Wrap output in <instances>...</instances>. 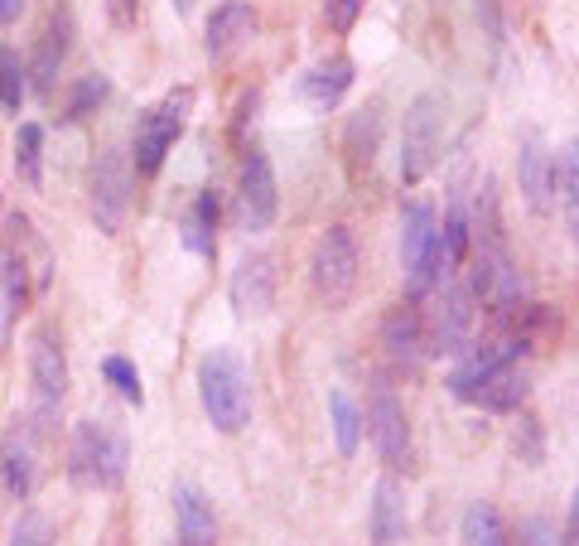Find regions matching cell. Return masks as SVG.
Masks as SVG:
<instances>
[{
	"label": "cell",
	"instance_id": "cell-28",
	"mask_svg": "<svg viewBox=\"0 0 579 546\" xmlns=\"http://www.w3.org/2000/svg\"><path fill=\"white\" fill-rule=\"evenodd\" d=\"M29 69L20 63V53L15 49H0V107L5 111H20V102H25V93H29Z\"/></svg>",
	"mask_w": 579,
	"mask_h": 546
},
{
	"label": "cell",
	"instance_id": "cell-30",
	"mask_svg": "<svg viewBox=\"0 0 579 546\" xmlns=\"http://www.w3.org/2000/svg\"><path fill=\"white\" fill-rule=\"evenodd\" d=\"M102 373H107V383L131 401V407H145V387H140V373H136V363H131V359H121V353H116V359L102 363Z\"/></svg>",
	"mask_w": 579,
	"mask_h": 546
},
{
	"label": "cell",
	"instance_id": "cell-11",
	"mask_svg": "<svg viewBox=\"0 0 579 546\" xmlns=\"http://www.w3.org/2000/svg\"><path fill=\"white\" fill-rule=\"evenodd\" d=\"M131 214V155L107 150L93 170V218L102 232H121Z\"/></svg>",
	"mask_w": 579,
	"mask_h": 546
},
{
	"label": "cell",
	"instance_id": "cell-19",
	"mask_svg": "<svg viewBox=\"0 0 579 546\" xmlns=\"http://www.w3.org/2000/svg\"><path fill=\"white\" fill-rule=\"evenodd\" d=\"M69 35H73V15H69V10H53L49 29H44V39H39L35 63H29V77H35V93H44V97L53 93V83H59L63 59H69Z\"/></svg>",
	"mask_w": 579,
	"mask_h": 546
},
{
	"label": "cell",
	"instance_id": "cell-33",
	"mask_svg": "<svg viewBox=\"0 0 579 546\" xmlns=\"http://www.w3.org/2000/svg\"><path fill=\"white\" fill-rule=\"evenodd\" d=\"M107 15H111V25H116V29H131V25H136V15H140V0H107Z\"/></svg>",
	"mask_w": 579,
	"mask_h": 546
},
{
	"label": "cell",
	"instance_id": "cell-29",
	"mask_svg": "<svg viewBox=\"0 0 579 546\" xmlns=\"http://www.w3.org/2000/svg\"><path fill=\"white\" fill-rule=\"evenodd\" d=\"M107 93H111V83H107L102 73L77 77V87H73V97H69V111H63V121H83L93 107L107 102Z\"/></svg>",
	"mask_w": 579,
	"mask_h": 546
},
{
	"label": "cell",
	"instance_id": "cell-34",
	"mask_svg": "<svg viewBox=\"0 0 579 546\" xmlns=\"http://www.w3.org/2000/svg\"><path fill=\"white\" fill-rule=\"evenodd\" d=\"M358 5H362V0H329V25L333 29H348L353 20H358Z\"/></svg>",
	"mask_w": 579,
	"mask_h": 546
},
{
	"label": "cell",
	"instance_id": "cell-7",
	"mask_svg": "<svg viewBox=\"0 0 579 546\" xmlns=\"http://www.w3.org/2000/svg\"><path fill=\"white\" fill-rule=\"evenodd\" d=\"M188 111H194V93H188V87H180V93H170V97H160V102L145 111V121L136 126V150H131V160H136L140 174H155L164 165V155H170L174 141L184 136Z\"/></svg>",
	"mask_w": 579,
	"mask_h": 546
},
{
	"label": "cell",
	"instance_id": "cell-26",
	"mask_svg": "<svg viewBox=\"0 0 579 546\" xmlns=\"http://www.w3.org/2000/svg\"><path fill=\"white\" fill-rule=\"evenodd\" d=\"M464 546H507V522L493 503H469L464 512Z\"/></svg>",
	"mask_w": 579,
	"mask_h": 546
},
{
	"label": "cell",
	"instance_id": "cell-15",
	"mask_svg": "<svg viewBox=\"0 0 579 546\" xmlns=\"http://www.w3.org/2000/svg\"><path fill=\"white\" fill-rule=\"evenodd\" d=\"M517 180H521V194H527V208L531 214H551V184H555V155L545 150L541 136H527L521 141V155H517Z\"/></svg>",
	"mask_w": 579,
	"mask_h": 546
},
{
	"label": "cell",
	"instance_id": "cell-22",
	"mask_svg": "<svg viewBox=\"0 0 579 546\" xmlns=\"http://www.w3.org/2000/svg\"><path fill=\"white\" fill-rule=\"evenodd\" d=\"M218 218H222V198H218V189H204V194L188 204V214H184V247L194 252V256H213L218 252Z\"/></svg>",
	"mask_w": 579,
	"mask_h": 546
},
{
	"label": "cell",
	"instance_id": "cell-37",
	"mask_svg": "<svg viewBox=\"0 0 579 546\" xmlns=\"http://www.w3.org/2000/svg\"><path fill=\"white\" fill-rule=\"evenodd\" d=\"M194 5H198V0H174V10H180V15H188Z\"/></svg>",
	"mask_w": 579,
	"mask_h": 546
},
{
	"label": "cell",
	"instance_id": "cell-21",
	"mask_svg": "<svg viewBox=\"0 0 579 546\" xmlns=\"http://www.w3.org/2000/svg\"><path fill=\"white\" fill-rule=\"evenodd\" d=\"M348 87H353V59H329V63H319V69H309L299 77V97H305L315 111H333Z\"/></svg>",
	"mask_w": 579,
	"mask_h": 546
},
{
	"label": "cell",
	"instance_id": "cell-25",
	"mask_svg": "<svg viewBox=\"0 0 579 546\" xmlns=\"http://www.w3.org/2000/svg\"><path fill=\"white\" fill-rule=\"evenodd\" d=\"M377 126H382V121H377V107H362L358 117L348 121V141H343V150H348V165H353V174L362 170H372V160H377Z\"/></svg>",
	"mask_w": 579,
	"mask_h": 546
},
{
	"label": "cell",
	"instance_id": "cell-8",
	"mask_svg": "<svg viewBox=\"0 0 579 546\" xmlns=\"http://www.w3.org/2000/svg\"><path fill=\"white\" fill-rule=\"evenodd\" d=\"M362 426L372 436L377 454H382L386 470H406L410 460V426H406V407H401L392 383H372V397H367Z\"/></svg>",
	"mask_w": 579,
	"mask_h": 546
},
{
	"label": "cell",
	"instance_id": "cell-12",
	"mask_svg": "<svg viewBox=\"0 0 579 546\" xmlns=\"http://www.w3.org/2000/svg\"><path fill=\"white\" fill-rule=\"evenodd\" d=\"M39 484V436L35 426H10L0 436V488L15 503H25Z\"/></svg>",
	"mask_w": 579,
	"mask_h": 546
},
{
	"label": "cell",
	"instance_id": "cell-36",
	"mask_svg": "<svg viewBox=\"0 0 579 546\" xmlns=\"http://www.w3.org/2000/svg\"><path fill=\"white\" fill-rule=\"evenodd\" d=\"M20 10H25V0H0V25H10V20H20Z\"/></svg>",
	"mask_w": 579,
	"mask_h": 546
},
{
	"label": "cell",
	"instance_id": "cell-2",
	"mask_svg": "<svg viewBox=\"0 0 579 546\" xmlns=\"http://www.w3.org/2000/svg\"><path fill=\"white\" fill-rule=\"evenodd\" d=\"M198 401L213 430L237 436L251 426V373L232 349H208L198 363Z\"/></svg>",
	"mask_w": 579,
	"mask_h": 546
},
{
	"label": "cell",
	"instance_id": "cell-1",
	"mask_svg": "<svg viewBox=\"0 0 579 546\" xmlns=\"http://www.w3.org/2000/svg\"><path fill=\"white\" fill-rule=\"evenodd\" d=\"M126 464H131V440H126V426L111 416H87L73 426V440H69V478L77 488H111L126 484Z\"/></svg>",
	"mask_w": 579,
	"mask_h": 546
},
{
	"label": "cell",
	"instance_id": "cell-9",
	"mask_svg": "<svg viewBox=\"0 0 579 546\" xmlns=\"http://www.w3.org/2000/svg\"><path fill=\"white\" fill-rule=\"evenodd\" d=\"M434 208L426 198L406 208L401 218V271H406V295H426L434 291Z\"/></svg>",
	"mask_w": 579,
	"mask_h": 546
},
{
	"label": "cell",
	"instance_id": "cell-35",
	"mask_svg": "<svg viewBox=\"0 0 579 546\" xmlns=\"http://www.w3.org/2000/svg\"><path fill=\"white\" fill-rule=\"evenodd\" d=\"M478 15L488 20V35L497 39V5H493V0H478Z\"/></svg>",
	"mask_w": 579,
	"mask_h": 546
},
{
	"label": "cell",
	"instance_id": "cell-18",
	"mask_svg": "<svg viewBox=\"0 0 579 546\" xmlns=\"http://www.w3.org/2000/svg\"><path fill=\"white\" fill-rule=\"evenodd\" d=\"M174 522H180V546H213L218 537L213 503L198 484H174Z\"/></svg>",
	"mask_w": 579,
	"mask_h": 546
},
{
	"label": "cell",
	"instance_id": "cell-5",
	"mask_svg": "<svg viewBox=\"0 0 579 546\" xmlns=\"http://www.w3.org/2000/svg\"><path fill=\"white\" fill-rule=\"evenodd\" d=\"M473 329H478V300L469 295L464 276H449L440 286L434 315L426 319V349L440 353V359H459V353L473 349Z\"/></svg>",
	"mask_w": 579,
	"mask_h": 546
},
{
	"label": "cell",
	"instance_id": "cell-23",
	"mask_svg": "<svg viewBox=\"0 0 579 546\" xmlns=\"http://www.w3.org/2000/svg\"><path fill=\"white\" fill-rule=\"evenodd\" d=\"M329 421H333L338 454H358V445H362V407L348 397V387H333V392H329Z\"/></svg>",
	"mask_w": 579,
	"mask_h": 546
},
{
	"label": "cell",
	"instance_id": "cell-20",
	"mask_svg": "<svg viewBox=\"0 0 579 546\" xmlns=\"http://www.w3.org/2000/svg\"><path fill=\"white\" fill-rule=\"evenodd\" d=\"M406 527H410V518H406V488L396 484L392 474L377 484V494H372V546H396V542H406Z\"/></svg>",
	"mask_w": 579,
	"mask_h": 546
},
{
	"label": "cell",
	"instance_id": "cell-3",
	"mask_svg": "<svg viewBox=\"0 0 579 546\" xmlns=\"http://www.w3.org/2000/svg\"><path fill=\"white\" fill-rule=\"evenodd\" d=\"M69 349L53 325H39L29 333V416H35V436H49L59 421L63 401H69Z\"/></svg>",
	"mask_w": 579,
	"mask_h": 546
},
{
	"label": "cell",
	"instance_id": "cell-16",
	"mask_svg": "<svg viewBox=\"0 0 579 546\" xmlns=\"http://www.w3.org/2000/svg\"><path fill=\"white\" fill-rule=\"evenodd\" d=\"M527 397H531V377H527V367H521V359H512V363H497L493 373L478 383V392L469 401L483 411H521Z\"/></svg>",
	"mask_w": 579,
	"mask_h": 546
},
{
	"label": "cell",
	"instance_id": "cell-6",
	"mask_svg": "<svg viewBox=\"0 0 579 546\" xmlns=\"http://www.w3.org/2000/svg\"><path fill=\"white\" fill-rule=\"evenodd\" d=\"M358 238L348 228H329L324 238L315 242V256H309V286H315L319 300L329 305H343L353 291H358Z\"/></svg>",
	"mask_w": 579,
	"mask_h": 546
},
{
	"label": "cell",
	"instance_id": "cell-13",
	"mask_svg": "<svg viewBox=\"0 0 579 546\" xmlns=\"http://www.w3.org/2000/svg\"><path fill=\"white\" fill-rule=\"evenodd\" d=\"M227 295H232V310H237L242 319L271 315V305H275V262L266 252H247L237 262V271H232Z\"/></svg>",
	"mask_w": 579,
	"mask_h": 546
},
{
	"label": "cell",
	"instance_id": "cell-31",
	"mask_svg": "<svg viewBox=\"0 0 579 546\" xmlns=\"http://www.w3.org/2000/svg\"><path fill=\"white\" fill-rule=\"evenodd\" d=\"M10 546H53V527L44 512H20L15 532H10Z\"/></svg>",
	"mask_w": 579,
	"mask_h": 546
},
{
	"label": "cell",
	"instance_id": "cell-14",
	"mask_svg": "<svg viewBox=\"0 0 579 546\" xmlns=\"http://www.w3.org/2000/svg\"><path fill=\"white\" fill-rule=\"evenodd\" d=\"M382 349L386 359H392L396 367H420V359H426V315L410 305H396L386 310L382 319Z\"/></svg>",
	"mask_w": 579,
	"mask_h": 546
},
{
	"label": "cell",
	"instance_id": "cell-27",
	"mask_svg": "<svg viewBox=\"0 0 579 546\" xmlns=\"http://www.w3.org/2000/svg\"><path fill=\"white\" fill-rule=\"evenodd\" d=\"M15 174L29 189L44 184V126H35V121H25L15 131Z\"/></svg>",
	"mask_w": 579,
	"mask_h": 546
},
{
	"label": "cell",
	"instance_id": "cell-32",
	"mask_svg": "<svg viewBox=\"0 0 579 546\" xmlns=\"http://www.w3.org/2000/svg\"><path fill=\"white\" fill-rule=\"evenodd\" d=\"M517 546H560V532H555L545 518H527L517 527Z\"/></svg>",
	"mask_w": 579,
	"mask_h": 546
},
{
	"label": "cell",
	"instance_id": "cell-24",
	"mask_svg": "<svg viewBox=\"0 0 579 546\" xmlns=\"http://www.w3.org/2000/svg\"><path fill=\"white\" fill-rule=\"evenodd\" d=\"M551 198H560V208H565V232L575 238V228H579V150H575V141H570V146H565L560 155H555Z\"/></svg>",
	"mask_w": 579,
	"mask_h": 546
},
{
	"label": "cell",
	"instance_id": "cell-10",
	"mask_svg": "<svg viewBox=\"0 0 579 546\" xmlns=\"http://www.w3.org/2000/svg\"><path fill=\"white\" fill-rule=\"evenodd\" d=\"M281 214V184L275 170L261 150H251L242 160V180H237V228L242 232H266Z\"/></svg>",
	"mask_w": 579,
	"mask_h": 546
},
{
	"label": "cell",
	"instance_id": "cell-4",
	"mask_svg": "<svg viewBox=\"0 0 579 546\" xmlns=\"http://www.w3.org/2000/svg\"><path fill=\"white\" fill-rule=\"evenodd\" d=\"M444 146V102L434 93H420L406 107V126H401V184H420L440 165Z\"/></svg>",
	"mask_w": 579,
	"mask_h": 546
},
{
	"label": "cell",
	"instance_id": "cell-17",
	"mask_svg": "<svg viewBox=\"0 0 579 546\" xmlns=\"http://www.w3.org/2000/svg\"><path fill=\"white\" fill-rule=\"evenodd\" d=\"M247 39H256V10L247 0H227V5L213 10L208 20V59H232Z\"/></svg>",
	"mask_w": 579,
	"mask_h": 546
}]
</instances>
